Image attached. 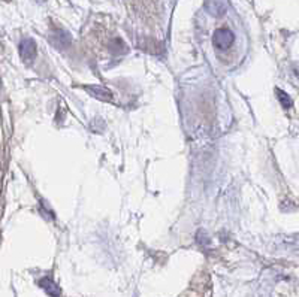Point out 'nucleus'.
I'll list each match as a JSON object with an SVG mask.
<instances>
[{
  "mask_svg": "<svg viewBox=\"0 0 299 297\" xmlns=\"http://www.w3.org/2000/svg\"><path fill=\"white\" fill-rule=\"evenodd\" d=\"M233 40H235V36L229 29H218L212 35V42H214L215 48H218V50H228L229 47L233 44Z\"/></svg>",
  "mask_w": 299,
  "mask_h": 297,
  "instance_id": "1",
  "label": "nucleus"
},
{
  "mask_svg": "<svg viewBox=\"0 0 299 297\" xmlns=\"http://www.w3.org/2000/svg\"><path fill=\"white\" fill-rule=\"evenodd\" d=\"M19 55L24 61H33L36 57V44L33 39L27 37L19 44Z\"/></svg>",
  "mask_w": 299,
  "mask_h": 297,
  "instance_id": "2",
  "label": "nucleus"
},
{
  "mask_svg": "<svg viewBox=\"0 0 299 297\" xmlns=\"http://www.w3.org/2000/svg\"><path fill=\"white\" fill-rule=\"evenodd\" d=\"M87 90L88 94H91L93 97H96L97 100H101V102H106V103H109V102H112V93L108 90V88L102 87V86H87L86 87Z\"/></svg>",
  "mask_w": 299,
  "mask_h": 297,
  "instance_id": "3",
  "label": "nucleus"
},
{
  "mask_svg": "<svg viewBox=\"0 0 299 297\" xmlns=\"http://www.w3.org/2000/svg\"><path fill=\"white\" fill-rule=\"evenodd\" d=\"M205 8L212 17H222L226 12V2L225 0H207Z\"/></svg>",
  "mask_w": 299,
  "mask_h": 297,
  "instance_id": "4",
  "label": "nucleus"
},
{
  "mask_svg": "<svg viewBox=\"0 0 299 297\" xmlns=\"http://www.w3.org/2000/svg\"><path fill=\"white\" fill-rule=\"evenodd\" d=\"M51 40L58 48H68L71 45V35L68 32H63V30H57L51 36Z\"/></svg>",
  "mask_w": 299,
  "mask_h": 297,
  "instance_id": "5",
  "label": "nucleus"
},
{
  "mask_svg": "<svg viewBox=\"0 0 299 297\" xmlns=\"http://www.w3.org/2000/svg\"><path fill=\"white\" fill-rule=\"evenodd\" d=\"M39 285L45 290L47 294H50L51 297H60V294H62V291L57 287V284L53 280H50V278H42V280L39 281Z\"/></svg>",
  "mask_w": 299,
  "mask_h": 297,
  "instance_id": "6",
  "label": "nucleus"
},
{
  "mask_svg": "<svg viewBox=\"0 0 299 297\" xmlns=\"http://www.w3.org/2000/svg\"><path fill=\"white\" fill-rule=\"evenodd\" d=\"M275 94H277L280 103H282L284 108H290V106H292V99H290V96H289L287 93H284L283 90L277 88V90H275Z\"/></svg>",
  "mask_w": 299,
  "mask_h": 297,
  "instance_id": "7",
  "label": "nucleus"
}]
</instances>
